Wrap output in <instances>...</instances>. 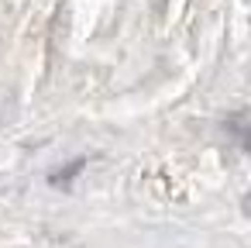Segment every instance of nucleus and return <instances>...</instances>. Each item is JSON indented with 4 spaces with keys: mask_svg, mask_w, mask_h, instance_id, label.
I'll use <instances>...</instances> for the list:
<instances>
[{
    "mask_svg": "<svg viewBox=\"0 0 251 248\" xmlns=\"http://www.w3.org/2000/svg\"><path fill=\"white\" fill-rule=\"evenodd\" d=\"M224 128H227V135H230L244 152H251V114H230V117L224 121Z\"/></svg>",
    "mask_w": 251,
    "mask_h": 248,
    "instance_id": "nucleus-1",
    "label": "nucleus"
},
{
    "mask_svg": "<svg viewBox=\"0 0 251 248\" xmlns=\"http://www.w3.org/2000/svg\"><path fill=\"white\" fill-rule=\"evenodd\" d=\"M83 165H86V159H73L69 165H62L59 172H52V176H49V183H52V186H59V183H69V179H76V176L83 172Z\"/></svg>",
    "mask_w": 251,
    "mask_h": 248,
    "instance_id": "nucleus-2",
    "label": "nucleus"
},
{
    "mask_svg": "<svg viewBox=\"0 0 251 248\" xmlns=\"http://www.w3.org/2000/svg\"><path fill=\"white\" fill-rule=\"evenodd\" d=\"M241 210L251 217V193H244V200H241Z\"/></svg>",
    "mask_w": 251,
    "mask_h": 248,
    "instance_id": "nucleus-3",
    "label": "nucleus"
}]
</instances>
